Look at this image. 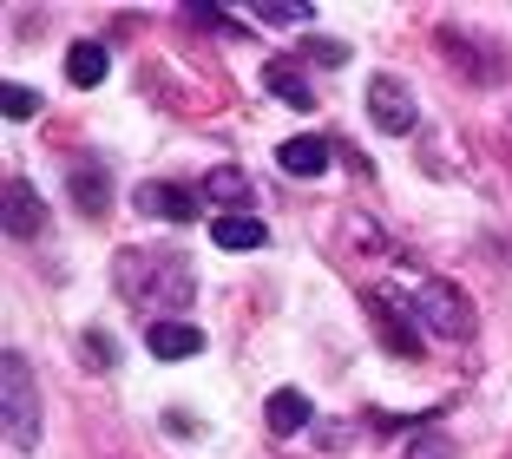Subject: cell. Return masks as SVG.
<instances>
[{"label":"cell","instance_id":"obj_1","mask_svg":"<svg viewBox=\"0 0 512 459\" xmlns=\"http://www.w3.org/2000/svg\"><path fill=\"white\" fill-rule=\"evenodd\" d=\"M112 282L138 309H191V296H197V269L178 250H119Z\"/></svg>","mask_w":512,"mask_h":459},{"label":"cell","instance_id":"obj_2","mask_svg":"<svg viewBox=\"0 0 512 459\" xmlns=\"http://www.w3.org/2000/svg\"><path fill=\"white\" fill-rule=\"evenodd\" d=\"M0 400H7V446H14V453H33V446H40V387H33L27 355H14V348L0 361Z\"/></svg>","mask_w":512,"mask_h":459},{"label":"cell","instance_id":"obj_3","mask_svg":"<svg viewBox=\"0 0 512 459\" xmlns=\"http://www.w3.org/2000/svg\"><path fill=\"white\" fill-rule=\"evenodd\" d=\"M414 322H421L427 335H447V341L473 335V309H467V296H460L453 282H440V276H421V282H414Z\"/></svg>","mask_w":512,"mask_h":459},{"label":"cell","instance_id":"obj_4","mask_svg":"<svg viewBox=\"0 0 512 459\" xmlns=\"http://www.w3.org/2000/svg\"><path fill=\"white\" fill-rule=\"evenodd\" d=\"M434 40H440V60L460 79H473V86H499V79H506V46L499 40H473V33H460V27H440Z\"/></svg>","mask_w":512,"mask_h":459},{"label":"cell","instance_id":"obj_5","mask_svg":"<svg viewBox=\"0 0 512 459\" xmlns=\"http://www.w3.org/2000/svg\"><path fill=\"white\" fill-rule=\"evenodd\" d=\"M368 119H375V132L407 138L414 125H421V112H414V92H407L394 73H375L368 79Z\"/></svg>","mask_w":512,"mask_h":459},{"label":"cell","instance_id":"obj_6","mask_svg":"<svg viewBox=\"0 0 512 459\" xmlns=\"http://www.w3.org/2000/svg\"><path fill=\"white\" fill-rule=\"evenodd\" d=\"M368 322H375V335L388 341L394 355H407V361L421 355V322H414L407 309H394L388 296H368Z\"/></svg>","mask_w":512,"mask_h":459},{"label":"cell","instance_id":"obj_7","mask_svg":"<svg viewBox=\"0 0 512 459\" xmlns=\"http://www.w3.org/2000/svg\"><path fill=\"white\" fill-rule=\"evenodd\" d=\"M145 348H151L158 361H191V355H204V328L158 315V322H145Z\"/></svg>","mask_w":512,"mask_h":459},{"label":"cell","instance_id":"obj_8","mask_svg":"<svg viewBox=\"0 0 512 459\" xmlns=\"http://www.w3.org/2000/svg\"><path fill=\"white\" fill-rule=\"evenodd\" d=\"M263 92H276V105H289V112H316V86H309V73H302L296 60H270L263 66Z\"/></svg>","mask_w":512,"mask_h":459},{"label":"cell","instance_id":"obj_9","mask_svg":"<svg viewBox=\"0 0 512 459\" xmlns=\"http://www.w3.org/2000/svg\"><path fill=\"white\" fill-rule=\"evenodd\" d=\"M40 230H46V204H40V191H33L27 178H7V237L33 243Z\"/></svg>","mask_w":512,"mask_h":459},{"label":"cell","instance_id":"obj_10","mask_svg":"<svg viewBox=\"0 0 512 459\" xmlns=\"http://www.w3.org/2000/svg\"><path fill=\"white\" fill-rule=\"evenodd\" d=\"M197 197L204 191H178V184H138V210L158 223H197Z\"/></svg>","mask_w":512,"mask_h":459},{"label":"cell","instance_id":"obj_11","mask_svg":"<svg viewBox=\"0 0 512 459\" xmlns=\"http://www.w3.org/2000/svg\"><path fill=\"white\" fill-rule=\"evenodd\" d=\"M263 420H270L276 440H296V433L316 420V407H309V394H302V387H276V394L263 400Z\"/></svg>","mask_w":512,"mask_h":459},{"label":"cell","instance_id":"obj_12","mask_svg":"<svg viewBox=\"0 0 512 459\" xmlns=\"http://www.w3.org/2000/svg\"><path fill=\"white\" fill-rule=\"evenodd\" d=\"M66 184H73L79 217H106V210H112V171H106V164H73Z\"/></svg>","mask_w":512,"mask_h":459},{"label":"cell","instance_id":"obj_13","mask_svg":"<svg viewBox=\"0 0 512 459\" xmlns=\"http://www.w3.org/2000/svg\"><path fill=\"white\" fill-rule=\"evenodd\" d=\"M329 138H283V145H276V164H283L289 178H322V171H329Z\"/></svg>","mask_w":512,"mask_h":459},{"label":"cell","instance_id":"obj_14","mask_svg":"<svg viewBox=\"0 0 512 459\" xmlns=\"http://www.w3.org/2000/svg\"><path fill=\"white\" fill-rule=\"evenodd\" d=\"M106 73H112V53L99 40H73V46H66V79H73L79 92H86V86H106Z\"/></svg>","mask_w":512,"mask_h":459},{"label":"cell","instance_id":"obj_15","mask_svg":"<svg viewBox=\"0 0 512 459\" xmlns=\"http://www.w3.org/2000/svg\"><path fill=\"white\" fill-rule=\"evenodd\" d=\"M211 243H217V250H263V243H270V230H263V217L224 210V217L211 223Z\"/></svg>","mask_w":512,"mask_h":459},{"label":"cell","instance_id":"obj_16","mask_svg":"<svg viewBox=\"0 0 512 459\" xmlns=\"http://www.w3.org/2000/svg\"><path fill=\"white\" fill-rule=\"evenodd\" d=\"M204 204H250V178H243V171H211V178H204Z\"/></svg>","mask_w":512,"mask_h":459},{"label":"cell","instance_id":"obj_17","mask_svg":"<svg viewBox=\"0 0 512 459\" xmlns=\"http://www.w3.org/2000/svg\"><path fill=\"white\" fill-rule=\"evenodd\" d=\"M0 112H7V119H33V112H40V92L14 79V86H0Z\"/></svg>","mask_w":512,"mask_h":459},{"label":"cell","instance_id":"obj_18","mask_svg":"<svg viewBox=\"0 0 512 459\" xmlns=\"http://www.w3.org/2000/svg\"><path fill=\"white\" fill-rule=\"evenodd\" d=\"M256 20H270V27H309L316 7H256Z\"/></svg>","mask_w":512,"mask_h":459},{"label":"cell","instance_id":"obj_19","mask_svg":"<svg viewBox=\"0 0 512 459\" xmlns=\"http://www.w3.org/2000/svg\"><path fill=\"white\" fill-rule=\"evenodd\" d=\"M79 348H86V361H92L99 374L112 368V335H99V328H86V335H79Z\"/></svg>","mask_w":512,"mask_h":459},{"label":"cell","instance_id":"obj_20","mask_svg":"<svg viewBox=\"0 0 512 459\" xmlns=\"http://www.w3.org/2000/svg\"><path fill=\"white\" fill-rule=\"evenodd\" d=\"M302 53H309L316 66H342V60H348V53H342V40H309Z\"/></svg>","mask_w":512,"mask_h":459}]
</instances>
